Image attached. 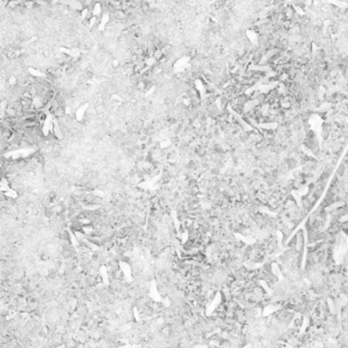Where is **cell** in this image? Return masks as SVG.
I'll use <instances>...</instances> for the list:
<instances>
[{
  "mask_svg": "<svg viewBox=\"0 0 348 348\" xmlns=\"http://www.w3.org/2000/svg\"><path fill=\"white\" fill-rule=\"evenodd\" d=\"M35 119H36V121H37V122L40 124V123H42V122H44V121H45V119H46V115H45V112L42 111V110H38L37 113H36V115H35Z\"/></svg>",
  "mask_w": 348,
  "mask_h": 348,
  "instance_id": "cell-1",
  "label": "cell"
},
{
  "mask_svg": "<svg viewBox=\"0 0 348 348\" xmlns=\"http://www.w3.org/2000/svg\"><path fill=\"white\" fill-rule=\"evenodd\" d=\"M344 170H345V166H343V164H342V166H340V168H338V175H343V173H344Z\"/></svg>",
  "mask_w": 348,
  "mask_h": 348,
  "instance_id": "cell-2",
  "label": "cell"
}]
</instances>
